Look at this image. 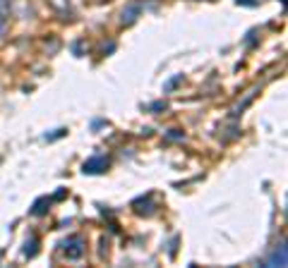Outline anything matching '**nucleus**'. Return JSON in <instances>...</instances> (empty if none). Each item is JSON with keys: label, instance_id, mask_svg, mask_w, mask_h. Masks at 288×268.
I'll return each mask as SVG.
<instances>
[{"label": "nucleus", "instance_id": "obj_4", "mask_svg": "<svg viewBox=\"0 0 288 268\" xmlns=\"http://www.w3.org/2000/svg\"><path fill=\"white\" fill-rule=\"evenodd\" d=\"M137 12H139V5H132V7H127V10L123 12V22H132Z\"/></svg>", "mask_w": 288, "mask_h": 268}, {"label": "nucleus", "instance_id": "obj_5", "mask_svg": "<svg viewBox=\"0 0 288 268\" xmlns=\"http://www.w3.org/2000/svg\"><path fill=\"white\" fill-rule=\"evenodd\" d=\"M238 2H243V5H255L257 0H238Z\"/></svg>", "mask_w": 288, "mask_h": 268}, {"label": "nucleus", "instance_id": "obj_3", "mask_svg": "<svg viewBox=\"0 0 288 268\" xmlns=\"http://www.w3.org/2000/svg\"><path fill=\"white\" fill-rule=\"evenodd\" d=\"M276 264H279V266H286V249H284V247H281V252H274V256L269 259V266H276Z\"/></svg>", "mask_w": 288, "mask_h": 268}, {"label": "nucleus", "instance_id": "obj_2", "mask_svg": "<svg viewBox=\"0 0 288 268\" xmlns=\"http://www.w3.org/2000/svg\"><path fill=\"white\" fill-rule=\"evenodd\" d=\"M65 252H68V259H80L84 254V242L82 237H72V240L65 244Z\"/></svg>", "mask_w": 288, "mask_h": 268}, {"label": "nucleus", "instance_id": "obj_1", "mask_svg": "<svg viewBox=\"0 0 288 268\" xmlns=\"http://www.w3.org/2000/svg\"><path fill=\"white\" fill-rule=\"evenodd\" d=\"M108 168V158H103V156H96V158H92V161L84 163V173L94 175V173H103Z\"/></svg>", "mask_w": 288, "mask_h": 268}, {"label": "nucleus", "instance_id": "obj_6", "mask_svg": "<svg viewBox=\"0 0 288 268\" xmlns=\"http://www.w3.org/2000/svg\"><path fill=\"white\" fill-rule=\"evenodd\" d=\"M2 31H5V22L0 19V36H2Z\"/></svg>", "mask_w": 288, "mask_h": 268}]
</instances>
